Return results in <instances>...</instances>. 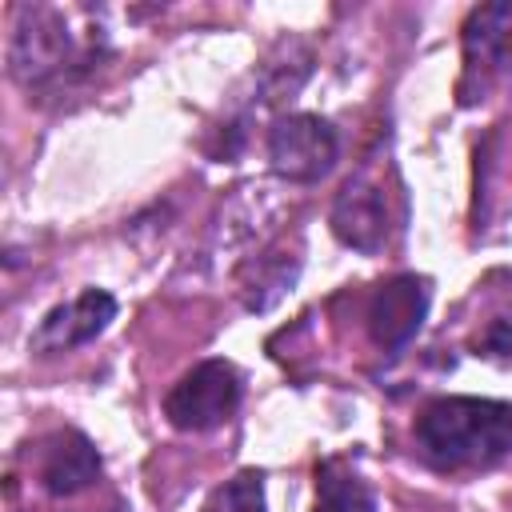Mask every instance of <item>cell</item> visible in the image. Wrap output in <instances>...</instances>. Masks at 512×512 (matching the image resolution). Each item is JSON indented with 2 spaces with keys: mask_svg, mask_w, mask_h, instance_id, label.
<instances>
[{
  "mask_svg": "<svg viewBox=\"0 0 512 512\" xmlns=\"http://www.w3.org/2000/svg\"><path fill=\"white\" fill-rule=\"evenodd\" d=\"M416 448L440 472L492 468L512 452V404L440 396L416 416Z\"/></svg>",
  "mask_w": 512,
  "mask_h": 512,
  "instance_id": "cell-1",
  "label": "cell"
},
{
  "mask_svg": "<svg viewBox=\"0 0 512 512\" xmlns=\"http://www.w3.org/2000/svg\"><path fill=\"white\" fill-rule=\"evenodd\" d=\"M96 64V40L80 44L56 8H20L8 36V68L24 88L64 84Z\"/></svg>",
  "mask_w": 512,
  "mask_h": 512,
  "instance_id": "cell-2",
  "label": "cell"
},
{
  "mask_svg": "<svg viewBox=\"0 0 512 512\" xmlns=\"http://www.w3.org/2000/svg\"><path fill=\"white\" fill-rule=\"evenodd\" d=\"M240 404V372L228 360H200L164 396V416L180 432H208Z\"/></svg>",
  "mask_w": 512,
  "mask_h": 512,
  "instance_id": "cell-3",
  "label": "cell"
},
{
  "mask_svg": "<svg viewBox=\"0 0 512 512\" xmlns=\"http://www.w3.org/2000/svg\"><path fill=\"white\" fill-rule=\"evenodd\" d=\"M340 156L336 128L312 112H288L268 128V164L280 180L312 184L332 172Z\"/></svg>",
  "mask_w": 512,
  "mask_h": 512,
  "instance_id": "cell-4",
  "label": "cell"
},
{
  "mask_svg": "<svg viewBox=\"0 0 512 512\" xmlns=\"http://www.w3.org/2000/svg\"><path fill=\"white\" fill-rule=\"evenodd\" d=\"M428 300H432V292H428L424 276L404 272V276L384 280L368 300V336H372V344L388 348V352L404 348L420 332V324L428 316Z\"/></svg>",
  "mask_w": 512,
  "mask_h": 512,
  "instance_id": "cell-5",
  "label": "cell"
},
{
  "mask_svg": "<svg viewBox=\"0 0 512 512\" xmlns=\"http://www.w3.org/2000/svg\"><path fill=\"white\" fill-rule=\"evenodd\" d=\"M332 232L340 244L356 248V252H380L388 244V200H384V188L360 172L352 176L340 192H336V204H332Z\"/></svg>",
  "mask_w": 512,
  "mask_h": 512,
  "instance_id": "cell-6",
  "label": "cell"
},
{
  "mask_svg": "<svg viewBox=\"0 0 512 512\" xmlns=\"http://www.w3.org/2000/svg\"><path fill=\"white\" fill-rule=\"evenodd\" d=\"M512 68V0L500 4H480L468 12L464 20V84L460 92H468V84L480 76V88L496 76Z\"/></svg>",
  "mask_w": 512,
  "mask_h": 512,
  "instance_id": "cell-7",
  "label": "cell"
},
{
  "mask_svg": "<svg viewBox=\"0 0 512 512\" xmlns=\"http://www.w3.org/2000/svg\"><path fill=\"white\" fill-rule=\"evenodd\" d=\"M112 320H116V300L100 288H84L80 296H72L68 304H56L40 320V328L32 332V348L44 352V356L80 348V344L96 340Z\"/></svg>",
  "mask_w": 512,
  "mask_h": 512,
  "instance_id": "cell-8",
  "label": "cell"
},
{
  "mask_svg": "<svg viewBox=\"0 0 512 512\" xmlns=\"http://www.w3.org/2000/svg\"><path fill=\"white\" fill-rule=\"evenodd\" d=\"M96 476H100V452L84 432L60 428V432L40 440V448H36V480H40L44 492L76 496Z\"/></svg>",
  "mask_w": 512,
  "mask_h": 512,
  "instance_id": "cell-9",
  "label": "cell"
},
{
  "mask_svg": "<svg viewBox=\"0 0 512 512\" xmlns=\"http://www.w3.org/2000/svg\"><path fill=\"white\" fill-rule=\"evenodd\" d=\"M312 512H376V496L348 460L332 456V460L316 464V504H312Z\"/></svg>",
  "mask_w": 512,
  "mask_h": 512,
  "instance_id": "cell-10",
  "label": "cell"
},
{
  "mask_svg": "<svg viewBox=\"0 0 512 512\" xmlns=\"http://www.w3.org/2000/svg\"><path fill=\"white\" fill-rule=\"evenodd\" d=\"M296 272H300V264L296 260H280V256H260L256 264H252V272L240 280V292H244V304L252 308V312H264V308H272L288 288H292V280H296Z\"/></svg>",
  "mask_w": 512,
  "mask_h": 512,
  "instance_id": "cell-11",
  "label": "cell"
},
{
  "mask_svg": "<svg viewBox=\"0 0 512 512\" xmlns=\"http://www.w3.org/2000/svg\"><path fill=\"white\" fill-rule=\"evenodd\" d=\"M200 512H264V476L260 472H236L224 480Z\"/></svg>",
  "mask_w": 512,
  "mask_h": 512,
  "instance_id": "cell-12",
  "label": "cell"
},
{
  "mask_svg": "<svg viewBox=\"0 0 512 512\" xmlns=\"http://www.w3.org/2000/svg\"><path fill=\"white\" fill-rule=\"evenodd\" d=\"M472 348H476V356H484V360L512 364V308L496 312V316L484 324V332L476 336Z\"/></svg>",
  "mask_w": 512,
  "mask_h": 512,
  "instance_id": "cell-13",
  "label": "cell"
}]
</instances>
